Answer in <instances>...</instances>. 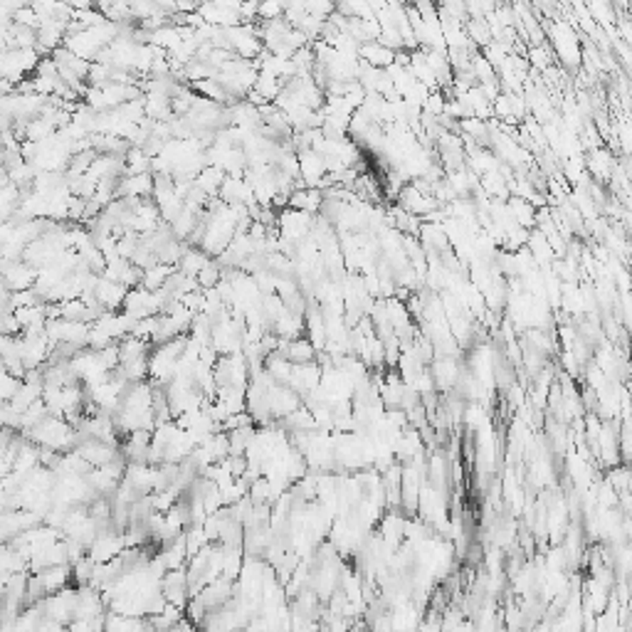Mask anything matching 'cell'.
Listing matches in <instances>:
<instances>
[{
  "mask_svg": "<svg viewBox=\"0 0 632 632\" xmlns=\"http://www.w3.org/2000/svg\"><path fill=\"white\" fill-rule=\"evenodd\" d=\"M358 54L370 64V67H390L395 62V49L383 45L380 40H373V42H363V47L358 49Z\"/></svg>",
  "mask_w": 632,
  "mask_h": 632,
  "instance_id": "1",
  "label": "cell"
},
{
  "mask_svg": "<svg viewBox=\"0 0 632 632\" xmlns=\"http://www.w3.org/2000/svg\"><path fill=\"white\" fill-rule=\"evenodd\" d=\"M284 356H287L292 363H312L314 358V346L304 339H297L284 349Z\"/></svg>",
  "mask_w": 632,
  "mask_h": 632,
  "instance_id": "2",
  "label": "cell"
},
{
  "mask_svg": "<svg viewBox=\"0 0 632 632\" xmlns=\"http://www.w3.org/2000/svg\"><path fill=\"white\" fill-rule=\"evenodd\" d=\"M284 15V5L282 0H259L257 3V18L259 23H267V20H277Z\"/></svg>",
  "mask_w": 632,
  "mask_h": 632,
  "instance_id": "3",
  "label": "cell"
},
{
  "mask_svg": "<svg viewBox=\"0 0 632 632\" xmlns=\"http://www.w3.org/2000/svg\"><path fill=\"white\" fill-rule=\"evenodd\" d=\"M509 210H511V215H514V223H519V225H531V223H534V208H531V205H526L521 198L511 200Z\"/></svg>",
  "mask_w": 632,
  "mask_h": 632,
  "instance_id": "4",
  "label": "cell"
},
{
  "mask_svg": "<svg viewBox=\"0 0 632 632\" xmlns=\"http://www.w3.org/2000/svg\"><path fill=\"white\" fill-rule=\"evenodd\" d=\"M198 284L203 289H213V287H218V279H220V269H218V264L213 262V259H210L208 264H205L203 269H200L198 272Z\"/></svg>",
  "mask_w": 632,
  "mask_h": 632,
  "instance_id": "5",
  "label": "cell"
},
{
  "mask_svg": "<svg viewBox=\"0 0 632 632\" xmlns=\"http://www.w3.org/2000/svg\"><path fill=\"white\" fill-rule=\"evenodd\" d=\"M257 279H259V282H267V277H264V274H262V272H259V274H257ZM277 282H279V277H277V279H269V284H272V287H274V289H277Z\"/></svg>",
  "mask_w": 632,
  "mask_h": 632,
  "instance_id": "6",
  "label": "cell"
}]
</instances>
